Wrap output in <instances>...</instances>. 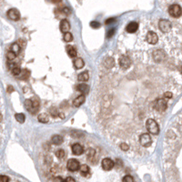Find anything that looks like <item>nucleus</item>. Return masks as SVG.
I'll return each instance as SVG.
<instances>
[{"label":"nucleus","mask_w":182,"mask_h":182,"mask_svg":"<svg viewBox=\"0 0 182 182\" xmlns=\"http://www.w3.org/2000/svg\"><path fill=\"white\" fill-rule=\"evenodd\" d=\"M146 128L147 131L153 135H158L159 133V128L156 121L152 118H148L146 122Z\"/></svg>","instance_id":"nucleus-1"},{"label":"nucleus","mask_w":182,"mask_h":182,"mask_svg":"<svg viewBox=\"0 0 182 182\" xmlns=\"http://www.w3.org/2000/svg\"><path fill=\"white\" fill-rule=\"evenodd\" d=\"M25 107L30 113H36L39 108V104L38 101H34L31 99H26L25 101Z\"/></svg>","instance_id":"nucleus-2"},{"label":"nucleus","mask_w":182,"mask_h":182,"mask_svg":"<svg viewBox=\"0 0 182 182\" xmlns=\"http://www.w3.org/2000/svg\"><path fill=\"white\" fill-rule=\"evenodd\" d=\"M168 14L172 17H179L182 15V8L177 4H173L168 8Z\"/></svg>","instance_id":"nucleus-3"},{"label":"nucleus","mask_w":182,"mask_h":182,"mask_svg":"<svg viewBox=\"0 0 182 182\" xmlns=\"http://www.w3.org/2000/svg\"><path fill=\"white\" fill-rule=\"evenodd\" d=\"M159 27L160 29V31H162L163 33H168L171 31L172 29V25L171 23L167 20V19H161L159 22Z\"/></svg>","instance_id":"nucleus-4"},{"label":"nucleus","mask_w":182,"mask_h":182,"mask_svg":"<svg viewBox=\"0 0 182 182\" xmlns=\"http://www.w3.org/2000/svg\"><path fill=\"white\" fill-rule=\"evenodd\" d=\"M139 142H140L141 146H143L145 147H148L151 146V144H152V139H151V137L149 134L144 133L140 136Z\"/></svg>","instance_id":"nucleus-5"},{"label":"nucleus","mask_w":182,"mask_h":182,"mask_svg":"<svg viewBox=\"0 0 182 182\" xmlns=\"http://www.w3.org/2000/svg\"><path fill=\"white\" fill-rule=\"evenodd\" d=\"M146 39H147L148 44L156 45L159 42V36L154 31H148L147 36H146Z\"/></svg>","instance_id":"nucleus-6"},{"label":"nucleus","mask_w":182,"mask_h":182,"mask_svg":"<svg viewBox=\"0 0 182 182\" xmlns=\"http://www.w3.org/2000/svg\"><path fill=\"white\" fill-rule=\"evenodd\" d=\"M167 108H168V103L164 99H159L155 103V108L158 111L163 112V111H165L167 109Z\"/></svg>","instance_id":"nucleus-7"},{"label":"nucleus","mask_w":182,"mask_h":182,"mask_svg":"<svg viewBox=\"0 0 182 182\" xmlns=\"http://www.w3.org/2000/svg\"><path fill=\"white\" fill-rule=\"evenodd\" d=\"M79 162L78 160L75 159H71L68 161L67 164V168L69 171H77L79 168Z\"/></svg>","instance_id":"nucleus-8"},{"label":"nucleus","mask_w":182,"mask_h":182,"mask_svg":"<svg viewBox=\"0 0 182 182\" xmlns=\"http://www.w3.org/2000/svg\"><path fill=\"white\" fill-rule=\"evenodd\" d=\"M130 64H131V61L128 56H122L119 58V65L122 68L124 69L129 68L130 67Z\"/></svg>","instance_id":"nucleus-9"},{"label":"nucleus","mask_w":182,"mask_h":182,"mask_svg":"<svg viewBox=\"0 0 182 182\" xmlns=\"http://www.w3.org/2000/svg\"><path fill=\"white\" fill-rule=\"evenodd\" d=\"M8 17L14 21H17L20 19V13L17 9L11 8L8 11Z\"/></svg>","instance_id":"nucleus-10"},{"label":"nucleus","mask_w":182,"mask_h":182,"mask_svg":"<svg viewBox=\"0 0 182 182\" xmlns=\"http://www.w3.org/2000/svg\"><path fill=\"white\" fill-rule=\"evenodd\" d=\"M101 165H102V168H103L104 170H110V169H112L113 167H114V162H113L112 159L106 158V159H104L102 160Z\"/></svg>","instance_id":"nucleus-11"},{"label":"nucleus","mask_w":182,"mask_h":182,"mask_svg":"<svg viewBox=\"0 0 182 182\" xmlns=\"http://www.w3.org/2000/svg\"><path fill=\"white\" fill-rule=\"evenodd\" d=\"M59 28H60V31L63 32V33H67L70 30V24L67 19H63L60 22L59 25Z\"/></svg>","instance_id":"nucleus-12"},{"label":"nucleus","mask_w":182,"mask_h":182,"mask_svg":"<svg viewBox=\"0 0 182 182\" xmlns=\"http://www.w3.org/2000/svg\"><path fill=\"white\" fill-rule=\"evenodd\" d=\"M72 152L76 156H80L84 152V148H83V147L81 145H79V144L77 143V144H74L72 146Z\"/></svg>","instance_id":"nucleus-13"},{"label":"nucleus","mask_w":182,"mask_h":182,"mask_svg":"<svg viewBox=\"0 0 182 182\" xmlns=\"http://www.w3.org/2000/svg\"><path fill=\"white\" fill-rule=\"evenodd\" d=\"M153 58H154L155 61H157V62H161L162 60H164L166 58V55L162 51L158 50V51H155L153 53Z\"/></svg>","instance_id":"nucleus-14"},{"label":"nucleus","mask_w":182,"mask_h":182,"mask_svg":"<svg viewBox=\"0 0 182 182\" xmlns=\"http://www.w3.org/2000/svg\"><path fill=\"white\" fill-rule=\"evenodd\" d=\"M138 28V24L137 22H130L127 27H126V31L128 33H135Z\"/></svg>","instance_id":"nucleus-15"},{"label":"nucleus","mask_w":182,"mask_h":182,"mask_svg":"<svg viewBox=\"0 0 182 182\" xmlns=\"http://www.w3.org/2000/svg\"><path fill=\"white\" fill-rule=\"evenodd\" d=\"M63 138L60 136V135H55L52 137L51 138V142L54 144V145H60L63 143Z\"/></svg>","instance_id":"nucleus-16"},{"label":"nucleus","mask_w":182,"mask_h":182,"mask_svg":"<svg viewBox=\"0 0 182 182\" xmlns=\"http://www.w3.org/2000/svg\"><path fill=\"white\" fill-rule=\"evenodd\" d=\"M85 96L84 95H80V96H78L77 98H76L75 99H74V101H73V104H74V106L75 107H79V106H81L84 102H85Z\"/></svg>","instance_id":"nucleus-17"},{"label":"nucleus","mask_w":182,"mask_h":182,"mask_svg":"<svg viewBox=\"0 0 182 182\" xmlns=\"http://www.w3.org/2000/svg\"><path fill=\"white\" fill-rule=\"evenodd\" d=\"M67 52H68V56L70 57H76L77 55V49L74 47H72V46H68L67 47Z\"/></svg>","instance_id":"nucleus-18"},{"label":"nucleus","mask_w":182,"mask_h":182,"mask_svg":"<svg viewBox=\"0 0 182 182\" xmlns=\"http://www.w3.org/2000/svg\"><path fill=\"white\" fill-rule=\"evenodd\" d=\"M74 66L77 69H80L82 68L84 66H85V63H84V60L82 58H77L74 60Z\"/></svg>","instance_id":"nucleus-19"},{"label":"nucleus","mask_w":182,"mask_h":182,"mask_svg":"<svg viewBox=\"0 0 182 182\" xmlns=\"http://www.w3.org/2000/svg\"><path fill=\"white\" fill-rule=\"evenodd\" d=\"M104 65L106 68H111L115 66V61L112 57H108L105 61H104Z\"/></svg>","instance_id":"nucleus-20"},{"label":"nucleus","mask_w":182,"mask_h":182,"mask_svg":"<svg viewBox=\"0 0 182 182\" xmlns=\"http://www.w3.org/2000/svg\"><path fill=\"white\" fill-rule=\"evenodd\" d=\"M79 170H80L81 175H82V176H85V177L89 173V168H88V166L86 165V164L81 165V166L79 167Z\"/></svg>","instance_id":"nucleus-21"},{"label":"nucleus","mask_w":182,"mask_h":182,"mask_svg":"<svg viewBox=\"0 0 182 182\" xmlns=\"http://www.w3.org/2000/svg\"><path fill=\"white\" fill-rule=\"evenodd\" d=\"M38 121L42 123H47L49 121V117L46 114V113H42L38 116Z\"/></svg>","instance_id":"nucleus-22"},{"label":"nucleus","mask_w":182,"mask_h":182,"mask_svg":"<svg viewBox=\"0 0 182 182\" xmlns=\"http://www.w3.org/2000/svg\"><path fill=\"white\" fill-rule=\"evenodd\" d=\"M78 80L79 81H87L88 78H89V76H88V72L85 71V72H82L78 75Z\"/></svg>","instance_id":"nucleus-23"},{"label":"nucleus","mask_w":182,"mask_h":182,"mask_svg":"<svg viewBox=\"0 0 182 182\" xmlns=\"http://www.w3.org/2000/svg\"><path fill=\"white\" fill-rule=\"evenodd\" d=\"M77 90L80 91V92H82L83 94H85L88 91V86H86V84H79L77 86Z\"/></svg>","instance_id":"nucleus-24"},{"label":"nucleus","mask_w":182,"mask_h":182,"mask_svg":"<svg viewBox=\"0 0 182 182\" xmlns=\"http://www.w3.org/2000/svg\"><path fill=\"white\" fill-rule=\"evenodd\" d=\"M15 117L16 119L18 121L19 123H24L25 122V119H26V117L23 113H17L15 115Z\"/></svg>","instance_id":"nucleus-25"},{"label":"nucleus","mask_w":182,"mask_h":182,"mask_svg":"<svg viewBox=\"0 0 182 182\" xmlns=\"http://www.w3.org/2000/svg\"><path fill=\"white\" fill-rule=\"evenodd\" d=\"M95 156V150L93 148H88L86 150V157L89 160H91Z\"/></svg>","instance_id":"nucleus-26"},{"label":"nucleus","mask_w":182,"mask_h":182,"mask_svg":"<svg viewBox=\"0 0 182 182\" xmlns=\"http://www.w3.org/2000/svg\"><path fill=\"white\" fill-rule=\"evenodd\" d=\"M11 51H12V52H14L16 55H17V54H18V53H19V51H20V46H19L17 43L13 44V45L11 46Z\"/></svg>","instance_id":"nucleus-27"},{"label":"nucleus","mask_w":182,"mask_h":182,"mask_svg":"<svg viewBox=\"0 0 182 182\" xmlns=\"http://www.w3.org/2000/svg\"><path fill=\"white\" fill-rule=\"evenodd\" d=\"M56 158H58L60 159H63L65 157V151L63 149H58L56 152Z\"/></svg>","instance_id":"nucleus-28"},{"label":"nucleus","mask_w":182,"mask_h":182,"mask_svg":"<svg viewBox=\"0 0 182 182\" xmlns=\"http://www.w3.org/2000/svg\"><path fill=\"white\" fill-rule=\"evenodd\" d=\"M72 39H73V36H72L71 33H69V32L65 33V35H64V40L66 42H70V41H72Z\"/></svg>","instance_id":"nucleus-29"},{"label":"nucleus","mask_w":182,"mask_h":182,"mask_svg":"<svg viewBox=\"0 0 182 182\" xmlns=\"http://www.w3.org/2000/svg\"><path fill=\"white\" fill-rule=\"evenodd\" d=\"M16 56H17V55L14 52H12V51H9L7 54V57H8V59L9 60V61H13V60L16 58Z\"/></svg>","instance_id":"nucleus-30"},{"label":"nucleus","mask_w":182,"mask_h":182,"mask_svg":"<svg viewBox=\"0 0 182 182\" xmlns=\"http://www.w3.org/2000/svg\"><path fill=\"white\" fill-rule=\"evenodd\" d=\"M12 74L14 76H19L21 74V69L20 68H18L17 66H16L14 68H12Z\"/></svg>","instance_id":"nucleus-31"},{"label":"nucleus","mask_w":182,"mask_h":182,"mask_svg":"<svg viewBox=\"0 0 182 182\" xmlns=\"http://www.w3.org/2000/svg\"><path fill=\"white\" fill-rule=\"evenodd\" d=\"M122 182H134V178H133L131 176L127 175V176H125V177H123Z\"/></svg>","instance_id":"nucleus-32"},{"label":"nucleus","mask_w":182,"mask_h":182,"mask_svg":"<svg viewBox=\"0 0 182 182\" xmlns=\"http://www.w3.org/2000/svg\"><path fill=\"white\" fill-rule=\"evenodd\" d=\"M120 148L122 150H124V151H127V150L129 149V146L128 144H126V143H121L120 144Z\"/></svg>","instance_id":"nucleus-33"},{"label":"nucleus","mask_w":182,"mask_h":182,"mask_svg":"<svg viewBox=\"0 0 182 182\" xmlns=\"http://www.w3.org/2000/svg\"><path fill=\"white\" fill-rule=\"evenodd\" d=\"M90 26L93 27V28H99V27H100V24L97 21H93V22L90 23Z\"/></svg>","instance_id":"nucleus-34"},{"label":"nucleus","mask_w":182,"mask_h":182,"mask_svg":"<svg viewBox=\"0 0 182 182\" xmlns=\"http://www.w3.org/2000/svg\"><path fill=\"white\" fill-rule=\"evenodd\" d=\"M9 177L7 176H0V182H8Z\"/></svg>","instance_id":"nucleus-35"},{"label":"nucleus","mask_w":182,"mask_h":182,"mask_svg":"<svg viewBox=\"0 0 182 182\" xmlns=\"http://www.w3.org/2000/svg\"><path fill=\"white\" fill-rule=\"evenodd\" d=\"M53 182H64L63 178L60 177H56L54 179H53Z\"/></svg>","instance_id":"nucleus-36"},{"label":"nucleus","mask_w":182,"mask_h":182,"mask_svg":"<svg viewBox=\"0 0 182 182\" xmlns=\"http://www.w3.org/2000/svg\"><path fill=\"white\" fill-rule=\"evenodd\" d=\"M114 33H115V29H113V28H112V29H110L109 31H108V33L107 37H108V38H111V37L114 35Z\"/></svg>","instance_id":"nucleus-37"},{"label":"nucleus","mask_w":182,"mask_h":182,"mask_svg":"<svg viewBox=\"0 0 182 182\" xmlns=\"http://www.w3.org/2000/svg\"><path fill=\"white\" fill-rule=\"evenodd\" d=\"M64 182H76V180L73 178V177H67L65 180H64Z\"/></svg>","instance_id":"nucleus-38"},{"label":"nucleus","mask_w":182,"mask_h":182,"mask_svg":"<svg viewBox=\"0 0 182 182\" xmlns=\"http://www.w3.org/2000/svg\"><path fill=\"white\" fill-rule=\"evenodd\" d=\"M70 9L68 8H63V13L64 14H66V15H69L70 14Z\"/></svg>","instance_id":"nucleus-39"},{"label":"nucleus","mask_w":182,"mask_h":182,"mask_svg":"<svg viewBox=\"0 0 182 182\" xmlns=\"http://www.w3.org/2000/svg\"><path fill=\"white\" fill-rule=\"evenodd\" d=\"M164 97H165L166 99H171V98H172V93H171V92H166V93L164 94Z\"/></svg>","instance_id":"nucleus-40"},{"label":"nucleus","mask_w":182,"mask_h":182,"mask_svg":"<svg viewBox=\"0 0 182 182\" xmlns=\"http://www.w3.org/2000/svg\"><path fill=\"white\" fill-rule=\"evenodd\" d=\"M115 21H116L115 18H109V19H107V20H106V24H107V25H109V24H111V23H113V22H115Z\"/></svg>","instance_id":"nucleus-41"},{"label":"nucleus","mask_w":182,"mask_h":182,"mask_svg":"<svg viewBox=\"0 0 182 182\" xmlns=\"http://www.w3.org/2000/svg\"><path fill=\"white\" fill-rule=\"evenodd\" d=\"M50 1H52L53 3H58L60 0H50Z\"/></svg>","instance_id":"nucleus-42"},{"label":"nucleus","mask_w":182,"mask_h":182,"mask_svg":"<svg viewBox=\"0 0 182 182\" xmlns=\"http://www.w3.org/2000/svg\"><path fill=\"white\" fill-rule=\"evenodd\" d=\"M180 72H181V74H182V67L180 68Z\"/></svg>","instance_id":"nucleus-43"}]
</instances>
